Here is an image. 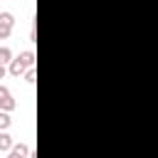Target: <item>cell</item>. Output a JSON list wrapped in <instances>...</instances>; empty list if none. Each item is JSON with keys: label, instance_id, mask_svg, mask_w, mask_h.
I'll list each match as a JSON object with an SVG mask.
<instances>
[{"label": "cell", "instance_id": "obj_2", "mask_svg": "<svg viewBox=\"0 0 158 158\" xmlns=\"http://www.w3.org/2000/svg\"><path fill=\"white\" fill-rule=\"evenodd\" d=\"M27 69H30V67H25V62H22L20 57H12V62L7 64V72H10L12 77H25Z\"/></svg>", "mask_w": 158, "mask_h": 158}, {"label": "cell", "instance_id": "obj_10", "mask_svg": "<svg viewBox=\"0 0 158 158\" xmlns=\"http://www.w3.org/2000/svg\"><path fill=\"white\" fill-rule=\"evenodd\" d=\"M5 74H7V67H5V64H0V79H2Z\"/></svg>", "mask_w": 158, "mask_h": 158}, {"label": "cell", "instance_id": "obj_9", "mask_svg": "<svg viewBox=\"0 0 158 158\" xmlns=\"http://www.w3.org/2000/svg\"><path fill=\"white\" fill-rule=\"evenodd\" d=\"M25 81H27V84H35V67H30V69L25 72Z\"/></svg>", "mask_w": 158, "mask_h": 158}, {"label": "cell", "instance_id": "obj_8", "mask_svg": "<svg viewBox=\"0 0 158 158\" xmlns=\"http://www.w3.org/2000/svg\"><path fill=\"white\" fill-rule=\"evenodd\" d=\"M10 123H12L10 114H7V111H0V131H7V128H10Z\"/></svg>", "mask_w": 158, "mask_h": 158}, {"label": "cell", "instance_id": "obj_6", "mask_svg": "<svg viewBox=\"0 0 158 158\" xmlns=\"http://www.w3.org/2000/svg\"><path fill=\"white\" fill-rule=\"evenodd\" d=\"M15 106H17V104H15L12 94H10V96H5V99H0V111H7V114H10V111H12Z\"/></svg>", "mask_w": 158, "mask_h": 158}, {"label": "cell", "instance_id": "obj_4", "mask_svg": "<svg viewBox=\"0 0 158 158\" xmlns=\"http://www.w3.org/2000/svg\"><path fill=\"white\" fill-rule=\"evenodd\" d=\"M12 146H15L12 136H10L7 131H0V151H2V153H10V151H12Z\"/></svg>", "mask_w": 158, "mask_h": 158}, {"label": "cell", "instance_id": "obj_5", "mask_svg": "<svg viewBox=\"0 0 158 158\" xmlns=\"http://www.w3.org/2000/svg\"><path fill=\"white\" fill-rule=\"evenodd\" d=\"M17 57L25 62V67H35V52H32V49H25V52H20Z\"/></svg>", "mask_w": 158, "mask_h": 158}, {"label": "cell", "instance_id": "obj_1", "mask_svg": "<svg viewBox=\"0 0 158 158\" xmlns=\"http://www.w3.org/2000/svg\"><path fill=\"white\" fill-rule=\"evenodd\" d=\"M15 27V15L12 12H0V40H7Z\"/></svg>", "mask_w": 158, "mask_h": 158}, {"label": "cell", "instance_id": "obj_7", "mask_svg": "<svg viewBox=\"0 0 158 158\" xmlns=\"http://www.w3.org/2000/svg\"><path fill=\"white\" fill-rule=\"evenodd\" d=\"M12 62V49L10 47H0V64H10Z\"/></svg>", "mask_w": 158, "mask_h": 158}, {"label": "cell", "instance_id": "obj_3", "mask_svg": "<svg viewBox=\"0 0 158 158\" xmlns=\"http://www.w3.org/2000/svg\"><path fill=\"white\" fill-rule=\"evenodd\" d=\"M27 156H30L27 143H15V146H12V151L7 153V158H27Z\"/></svg>", "mask_w": 158, "mask_h": 158}]
</instances>
